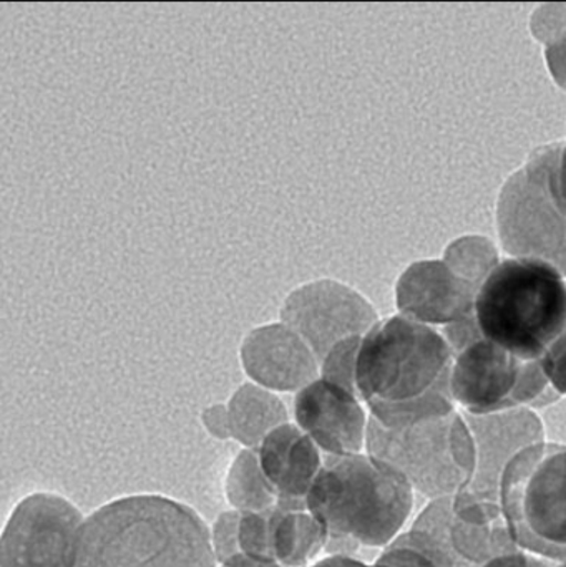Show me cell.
I'll return each mask as SVG.
<instances>
[{
    "mask_svg": "<svg viewBox=\"0 0 566 567\" xmlns=\"http://www.w3.org/2000/svg\"><path fill=\"white\" fill-rule=\"evenodd\" d=\"M555 567H566V563H558V565Z\"/></svg>",
    "mask_w": 566,
    "mask_h": 567,
    "instance_id": "cell-29",
    "label": "cell"
},
{
    "mask_svg": "<svg viewBox=\"0 0 566 567\" xmlns=\"http://www.w3.org/2000/svg\"><path fill=\"white\" fill-rule=\"evenodd\" d=\"M366 453L388 463L425 498H451L475 472V442L459 410L385 426L369 415Z\"/></svg>",
    "mask_w": 566,
    "mask_h": 567,
    "instance_id": "cell-5",
    "label": "cell"
},
{
    "mask_svg": "<svg viewBox=\"0 0 566 567\" xmlns=\"http://www.w3.org/2000/svg\"><path fill=\"white\" fill-rule=\"evenodd\" d=\"M445 542L459 567H482L521 549L512 538L501 502L467 492L452 496Z\"/></svg>",
    "mask_w": 566,
    "mask_h": 567,
    "instance_id": "cell-15",
    "label": "cell"
},
{
    "mask_svg": "<svg viewBox=\"0 0 566 567\" xmlns=\"http://www.w3.org/2000/svg\"><path fill=\"white\" fill-rule=\"evenodd\" d=\"M239 516H241V513L236 512V509H228V512H223L213 523L212 543L218 565L241 556L238 539Z\"/></svg>",
    "mask_w": 566,
    "mask_h": 567,
    "instance_id": "cell-23",
    "label": "cell"
},
{
    "mask_svg": "<svg viewBox=\"0 0 566 567\" xmlns=\"http://www.w3.org/2000/svg\"><path fill=\"white\" fill-rule=\"evenodd\" d=\"M351 390L316 379L295 396V423L319 446L322 455L364 453L369 415Z\"/></svg>",
    "mask_w": 566,
    "mask_h": 567,
    "instance_id": "cell-11",
    "label": "cell"
},
{
    "mask_svg": "<svg viewBox=\"0 0 566 567\" xmlns=\"http://www.w3.org/2000/svg\"><path fill=\"white\" fill-rule=\"evenodd\" d=\"M455 352L444 333L404 316L379 320L359 347L356 390L385 426L454 412Z\"/></svg>",
    "mask_w": 566,
    "mask_h": 567,
    "instance_id": "cell-1",
    "label": "cell"
},
{
    "mask_svg": "<svg viewBox=\"0 0 566 567\" xmlns=\"http://www.w3.org/2000/svg\"><path fill=\"white\" fill-rule=\"evenodd\" d=\"M538 362L552 389L560 396L566 395V330L548 347Z\"/></svg>",
    "mask_w": 566,
    "mask_h": 567,
    "instance_id": "cell-24",
    "label": "cell"
},
{
    "mask_svg": "<svg viewBox=\"0 0 566 567\" xmlns=\"http://www.w3.org/2000/svg\"><path fill=\"white\" fill-rule=\"evenodd\" d=\"M477 287L455 275L445 261L412 265L399 279L395 299L401 316L425 326H454L474 317Z\"/></svg>",
    "mask_w": 566,
    "mask_h": 567,
    "instance_id": "cell-14",
    "label": "cell"
},
{
    "mask_svg": "<svg viewBox=\"0 0 566 567\" xmlns=\"http://www.w3.org/2000/svg\"><path fill=\"white\" fill-rule=\"evenodd\" d=\"M309 567H385L378 563H366L354 556L328 555Z\"/></svg>",
    "mask_w": 566,
    "mask_h": 567,
    "instance_id": "cell-27",
    "label": "cell"
},
{
    "mask_svg": "<svg viewBox=\"0 0 566 567\" xmlns=\"http://www.w3.org/2000/svg\"><path fill=\"white\" fill-rule=\"evenodd\" d=\"M199 420H202L203 429L212 439L219 440V442L233 440L231 419H229L226 403H212V405L205 406Z\"/></svg>",
    "mask_w": 566,
    "mask_h": 567,
    "instance_id": "cell-25",
    "label": "cell"
},
{
    "mask_svg": "<svg viewBox=\"0 0 566 567\" xmlns=\"http://www.w3.org/2000/svg\"><path fill=\"white\" fill-rule=\"evenodd\" d=\"M271 516L272 512L241 513L239 516V551L256 561H271Z\"/></svg>",
    "mask_w": 566,
    "mask_h": 567,
    "instance_id": "cell-21",
    "label": "cell"
},
{
    "mask_svg": "<svg viewBox=\"0 0 566 567\" xmlns=\"http://www.w3.org/2000/svg\"><path fill=\"white\" fill-rule=\"evenodd\" d=\"M329 533L326 526L305 509H272V559L281 567H309L326 551Z\"/></svg>",
    "mask_w": 566,
    "mask_h": 567,
    "instance_id": "cell-17",
    "label": "cell"
},
{
    "mask_svg": "<svg viewBox=\"0 0 566 567\" xmlns=\"http://www.w3.org/2000/svg\"><path fill=\"white\" fill-rule=\"evenodd\" d=\"M554 561L550 559L541 558V556L532 555V553L518 551L508 553V555L497 556L491 559L482 567H555Z\"/></svg>",
    "mask_w": 566,
    "mask_h": 567,
    "instance_id": "cell-26",
    "label": "cell"
},
{
    "mask_svg": "<svg viewBox=\"0 0 566 567\" xmlns=\"http://www.w3.org/2000/svg\"><path fill=\"white\" fill-rule=\"evenodd\" d=\"M562 145L538 148L498 196V233L512 258L538 259L566 276V215L558 205Z\"/></svg>",
    "mask_w": 566,
    "mask_h": 567,
    "instance_id": "cell-7",
    "label": "cell"
},
{
    "mask_svg": "<svg viewBox=\"0 0 566 567\" xmlns=\"http://www.w3.org/2000/svg\"><path fill=\"white\" fill-rule=\"evenodd\" d=\"M474 317L484 339L518 359H542L566 330L564 276L538 259H505L478 287Z\"/></svg>",
    "mask_w": 566,
    "mask_h": 567,
    "instance_id": "cell-4",
    "label": "cell"
},
{
    "mask_svg": "<svg viewBox=\"0 0 566 567\" xmlns=\"http://www.w3.org/2000/svg\"><path fill=\"white\" fill-rule=\"evenodd\" d=\"M76 567H219L212 528L186 503L143 493L86 516Z\"/></svg>",
    "mask_w": 566,
    "mask_h": 567,
    "instance_id": "cell-2",
    "label": "cell"
},
{
    "mask_svg": "<svg viewBox=\"0 0 566 567\" xmlns=\"http://www.w3.org/2000/svg\"><path fill=\"white\" fill-rule=\"evenodd\" d=\"M362 337H351L342 340L338 346L329 350L328 355L322 359L319 365V377L336 385L344 386L358 395L356 390V363H358L359 347ZM359 396V395H358Z\"/></svg>",
    "mask_w": 566,
    "mask_h": 567,
    "instance_id": "cell-22",
    "label": "cell"
},
{
    "mask_svg": "<svg viewBox=\"0 0 566 567\" xmlns=\"http://www.w3.org/2000/svg\"><path fill=\"white\" fill-rule=\"evenodd\" d=\"M266 478L278 493L282 509H305L325 458L319 446L296 423L272 430L256 449Z\"/></svg>",
    "mask_w": 566,
    "mask_h": 567,
    "instance_id": "cell-16",
    "label": "cell"
},
{
    "mask_svg": "<svg viewBox=\"0 0 566 567\" xmlns=\"http://www.w3.org/2000/svg\"><path fill=\"white\" fill-rule=\"evenodd\" d=\"M233 440L243 449L256 450L263 440L289 422L288 406L278 393L253 382L243 383L229 396Z\"/></svg>",
    "mask_w": 566,
    "mask_h": 567,
    "instance_id": "cell-18",
    "label": "cell"
},
{
    "mask_svg": "<svg viewBox=\"0 0 566 567\" xmlns=\"http://www.w3.org/2000/svg\"><path fill=\"white\" fill-rule=\"evenodd\" d=\"M464 416L474 435L475 472L462 492L501 502L502 476L508 463L522 450L544 442L542 420L531 409Z\"/></svg>",
    "mask_w": 566,
    "mask_h": 567,
    "instance_id": "cell-12",
    "label": "cell"
},
{
    "mask_svg": "<svg viewBox=\"0 0 566 567\" xmlns=\"http://www.w3.org/2000/svg\"><path fill=\"white\" fill-rule=\"evenodd\" d=\"M85 516L52 492L23 496L0 538V567H76Z\"/></svg>",
    "mask_w": 566,
    "mask_h": 567,
    "instance_id": "cell-9",
    "label": "cell"
},
{
    "mask_svg": "<svg viewBox=\"0 0 566 567\" xmlns=\"http://www.w3.org/2000/svg\"><path fill=\"white\" fill-rule=\"evenodd\" d=\"M478 241L481 239H461L449 248L447 258H445V265L455 275L474 284L477 289L498 265L497 255L491 243L484 241V245L477 246Z\"/></svg>",
    "mask_w": 566,
    "mask_h": 567,
    "instance_id": "cell-20",
    "label": "cell"
},
{
    "mask_svg": "<svg viewBox=\"0 0 566 567\" xmlns=\"http://www.w3.org/2000/svg\"><path fill=\"white\" fill-rule=\"evenodd\" d=\"M451 395L467 415L545 406L560 399L538 360H522L478 337L455 353Z\"/></svg>",
    "mask_w": 566,
    "mask_h": 567,
    "instance_id": "cell-8",
    "label": "cell"
},
{
    "mask_svg": "<svg viewBox=\"0 0 566 567\" xmlns=\"http://www.w3.org/2000/svg\"><path fill=\"white\" fill-rule=\"evenodd\" d=\"M239 359L253 383L275 393H298L319 379V360L285 322L249 330L239 347Z\"/></svg>",
    "mask_w": 566,
    "mask_h": 567,
    "instance_id": "cell-13",
    "label": "cell"
},
{
    "mask_svg": "<svg viewBox=\"0 0 566 567\" xmlns=\"http://www.w3.org/2000/svg\"><path fill=\"white\" fill-rule=\"evenodd\" d=\"M557 199L566 215V145L562 150L560 163L557 172Z\"/></svg>",
    "mask_w": 566,
    "mask_h": 567,
    "instance_id": "cell-28",
    "label": "cell"
},
{
    "mask_svg": "<svg viewBox=\"0 0 566 567\" xmlns=\"http://www.w3.org/2000/svg\"><path fill=\"white\" fill-rule=\"evenodd\" d=\"M501 505L522 551L566 563V445L522 450L502 476Z\"/></svg>",
    "mask_w": 566,
    "mask_h": 567,
    "instance_id": "cell-6",
    "label": "cell"
},
{
    "mask_svg": "<svg viewBox=\"0 0 566 567\" xmlns=\"http://www.w3.org/2000/svg\"><path fill=\"white\" fill-rule=\"evenodd\" d=\"M279 316L308 343L319 365L332 347L364 337L379 322L378 312L362 293L332 279L296 287L286 296Z\"/></svg>",
    "mask_w": 566,
    "mask_h": 567,
    "instance_id": "cell-10",
    "label": "cell"
},
{
    "mask_svg": "<svg viewBox=\"0 0 566 567\" xmlns=\"http://www.w3.org/2000/svg\"><path fill=\"white\" fill-rule=\"evenodd\" d=\"M414 488L388 463L368 455L326 456L306 508L326 526L329 555L384 549L408 523Z\"/></svg>",
    "mask_w": 566,
    "mask_h": 567,
    "instance_id": "cell-3",
    "label": "cell"
},
{
    "mask_svg": "<svg viewBox=\"0 0 566 567\" xmlns=\"http://www.w3.org/2000/svg\"><path fill=\"white\" fill-rule=\"evenodd\" d=\"M225 495L231 509L265 513L278 508V493L266 478L256 450L243 449L233 458L225 480Z\"/></svg>",
    "mask_w": 566,
    "mask_h": 567,
    "instance_id": "cell-19",
    "label": "cell"
}]
</instances>
